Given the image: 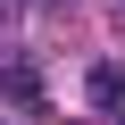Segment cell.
I'll return each mask as SVG.
<instances>
[{
	"mask_svg": "<svg viewBox=\"0 0 125 125\" xmlns=\"http://www.w3.org/2000/svg\"><path fill=\"white\" fill-rule=\"evenodd\" d=\"M83 92H92L100 108H117V117H125V67H92V83H83Z\"/></svg>",
	"mask_w": 125,
	"mask_h": 125,
	"instance_id": "6da1fadb",
	"label": "cell"
},
{
	"mask_svg": "<svg viewBox=\"0 0 125 125\" xmlns=\"http://www.w3.org/2000/svg\"><path fill=\"white\" fill-rule=\"evenodd\" d=\"M9 100H17V108H42V75H33V67H9Z\"/></svg>",
	"mask_w": 125,
	"mask_h": 125,
	"instance_id": "7a4b0ae2",
	"label": "cell"
}]
</instances>
